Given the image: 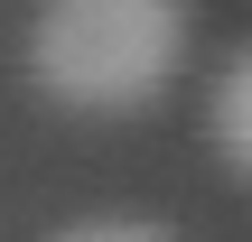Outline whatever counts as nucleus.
Masks as SVG:
<instances>
[{"label": "nucleus", "instance_id": "f257e3e1", "mask_svg": "<svg viewBox=\"0 0 252 242\" xmlns=\"http://www.w3.org/2000/svg\"><path fill=\"white\" fill-rule=\"evenodd\" d=\"M187 56V0H37L28 75L65 112H140Z\"/></svg>", "mask_w": 252, "mask_h": 242}, {"label": "nucleus", "instance_id": "f03ea898", "mask_svg": "<svg viewBox=\"0 0 252 242\" xmlns=\"http://www.w3.org/2000/svg\"><path fill=\"white\" fill-rule=\"evenodd\" d=\"M215 140H224V159L252 177V47L224 65V84H215Z\"/></svg>", "mask_w": 252, "mask_h": 242}, {"label": "nucleus", "instance_id": "7ed1b4c3", "mask_svg": "<svg viewBox=\"0 0 252 242\" xmlns=\"http://www.w3.org/2000/svg\"><path fill=\"white\" fill-rule=\"evenodd\" d=\"M56 242H178V233H159V224H131V215H94V224H65Z\"/></svg>", "mask_w": 252, "mask_h": 242}]
</instances>
